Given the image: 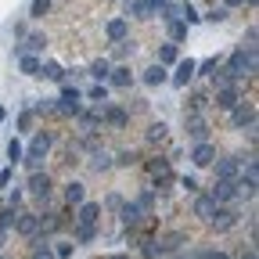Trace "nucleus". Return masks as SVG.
<instances>
[{"instance_id":"43","label":"nucleus","mask_w":259,"mask_h":259,"mask_svg":"<svg viewBox=\"0 0 259 259\" xmlns=\"http://www.w3.org/2000/svg\"><path fill=\"white\" fill-rule=\"evenodd\" d=\"M32 122H36V115H32V112H22V115H18V130H22V134H29Z\"/></svg>"},{"instance_id":"27","label":"nucleus","mask_w":259,"mask_h":259,"mask_svg":"<svg viewBox=\"0 0 259 259\" xmlns=\"http://www.w3.org/2000/svg\"><path fill=\"white\" fill-rule=\"evenodd\" d=\"M173 61H177V44H162L158 47V65L166 69V65H173Z\"/></svg>"},{"instance_id":"41","label":"nucleus","mask_w":259,"mask_h":259,"mask_svg":"<svg viewBox=\"0 0 259 259\" xmlns=\"http://www.w3.org/2000/svg\"><path fill=\"white\" fill-rule=\"evenodd\" d=\"M141 255H144V259H155V255H158V248H155L151 238H141Z\"/></svg>"},{"instance_id":"35","label":"nucleus","mask_w":259,"mask_h":259,"mask_svg":"<svg viewBox=\"0 0 259 259\" xmlns=\"http://www.w3.org/2000/svg\"><path fill=\"white\" fill-rule=\"evenodd\" d=\"M130 15H134V18H151V11H148L144 0H130Z\"/></svg>"},{"instance_id":"48","label":"nucleus","mask_w":259,"mask_h":259,"mask_svg":"<svg viewBox=\"0 0 259 259\" xmlns=\"http://www.w3.org/2000/svg\"><path fill=\"white\" fill-rule=\"evenodd\" d=\"M101 209H112V212H119V209H122V194H108V202H105Z\"/></svg>"},{"instance_id":"10","label":"nucleus","mask_w":259,"mask_h":259,"mask_svg":"<svg viewBox=\"0 0 259 259\" xmlns=\"http://www.w3.org/2000/svg\"><path fill=\"white\" fill-rule=\"evenodd\" d=\"M15 231H18L22 238H36V234H40V216H36V212H18Z\"/></svg>"},{"instance_id":"38","label":"nucleus","mask_w":259,"mask_h":259,"mask_svg":"<svg viewBox=\"0 0 259 259\" xmlns=\"http://www.w3.org/2000/svg\"><path fill=\"white\" fill-rule=\"evenodd\" d=\"M47 11H51V0H32V8H29L32 18H44Z\"/></svg>"},{"instance_id":"13","label":"nucleus","mask_w":259,"mask_h":259,"mask_svg":"<svg viewBox=\"0 0 259 259\" xmlns=\"http://www.w3.org/2000/svg\"><path fill=\"white\" fill-rule=\"evenodd\" d=\"M231 122H234L238 130L252 126V122H255V105H252V101H241L238 108H231Z\"/></svg>"},{"instance_id":"12","label":"nucleus","mask_w":259,"mask_h":259,"mask_svg":"<svg viewBox=\"0 0 259 259\" xmlns=\"http://www.w3.org/2000/svg\"><path fill=\"white\" fill-rule=\"evenodd\" d=\"M79 90L76 87H61V105H58V112L61 115H79Z\"/></svg>"},{"instance_id":"36","label":"nucleus","mask_w":259,"mask_h":259,"mask_svg":"<svg viewBox=\"0 0 259 259\" xmlns=\"http://www.w3.org/2000/svg\"><path fill=\"white\" fill-rule=\"evenodd\" d=\"M148 141H166V122H151L148 126Z\"/></svg>"},{"instance_id":"51","label":"nucleus","mask_w":259,"mask_h":259,"mask_svg":"<svg viewBox=\"0 0 259 259\" xmlns=\"http://www.w3.org/2000/svg\"><path fill=\"white\" fill-rule=\"evenodd\" d=\"M11 184V169H0V187H8Z\"/></svg>"},{"instance_id":"49","label":"nucleus","mask_w":259,"mask_h":259,"mask_svg":"<svg viewBox=\"0 0 259 259\" xmlns=\"http://www.w3.org/2000/svg\"><path fill=\"white\" fill-rule=\"evenodd\" d=\"M198 259H231L223 248H209V252H198Z\"/></svg>"},{"instance_id":"55","label":"nucleus","mask_w":259,"mask_h":259,"mask_svg":"<svg viewBox=\"0 0 259 259\" xmlns=\"http://www.w3.org/2000/svg\"><path fill=\"white\" fill-rule=\"evenodd\" d=\"M4 115H8V112H4V108H0V122H4Z\"/></svg>"},{"instance_id":"30","label":"nucleus","mask_w":259,"mask_h":259,"mask_svg":"<svg viewBox=\"0 0 259 259\" xmlns=\"http://www.w3.org/2000/svg\"><path fill=\"white\" fill-rule=\"evenodd\" d=\"M90 166H94L97 173L108 169V166H112V155H108V151H94V155H90Z\"/></svg>"},{"instance_id":"18","label":"nucleus","mask_w":259,"mask_h":259,"mask_svg":"<svg viewBox=\"0 0 259 259\" xmlns=\"http://www.w3.org/2000/svg\"><path fill=\"white\" fill-rule=\"evenodd\" d=\"M65 202H69V205H83L87 202V187L79 180H69V184H65Z\"/></svg>"},{"instance_id":"6","label":"nucleus","mask_w":259,"mask_h":259,"mask_svg":"<svg viewBox=\"0 0 259 259\" xmlns=\"http://www.w3.org/2000/svg\"><path fill=\"white\" fill-rule=\"evenodd\" d=\"M209 198H212L216 205H231V202L238 198V184H234V180H216L212 191H209Z\"/></svg>"},{"instance_id":"46","label":"nucleus","mask_w":259,"mask_h":259,"mask_svg":"<svg viewBox=\"0 0 259 259\" xmlns=\"http://www.w3.org/2000/svg\"><path fill=\"white\" fill-rule=\"evenodd\" d=\"M205 18H209V22H227V18H231V11H227V8H212Z\"/></svg>"},{"instance_id":"20","label":"nucleus","mask_w":259,"mask_h":259,"mask_svg":"<svg viewBox=\"0 0 259 259\" xmlns=\"http://www.w3.org/2000/svg\"><path fill=\"white\" fill-rule=\"evenodd\" d=\"M51 144H54V137H51V134H36V137H32V144H29V151H25V155H36V158H44V155L51 151Z\"/></svg>"},{"instance_id":"26","label":"nucleus","mask_w":259,"mask_h":259,"mask_svg":"<svg viewBox=\"0 0 259 259\" xmlns=\"http://www.w3.org/2000/svg\"><path fill=\"white\" fill-rule=\"evenodd\" d=\"M44 47H47V36H44V32H32V36L22 44V51H25V54H32V51H44Z\"/></svg>"},{"instance_id":"7","label":"nucleus","mask_w":259,"mask_h":259,"mask_svg":"<svg viewBox=\"0 0 259 259\" xmlns=\"http://www.w3.org/2000/svg\"><path fill=\"white\" fill-rule=\"evenodd\" d=\"M148 173L155 177V191L166 187V184H173V166H169V158H151V162H148Z\"/></svg>"},{"instance_id":"37","label":"nucleus","mask_w":259,"mask_h":259,"mask_svg":"<svg viewBox=\"0 0 259 259\" xmlns=\"http://www.w3.org/2000/svg\"><path fill=\"white\" fill-rule=\"evenodd\" d=\"M137 158H141L137 151H119L115 155V166H137Z\"/></svg>"},{"instance_id":"23","label":"nucleus","mask_w":259,"mask_h":259,"mask_svg":"<svg viewBox=\"0 0 259 259\" xmlns=\"http://www.w3.org/2000/svg\"><path fill=\"white\" fill-rule=\"evenodd\" d=\"M40 76H44V79H54V83H61V79H65V69H61L58 61H40Z\"/></svg>"},{"instance_id":"1","label":"nucleus","mask_w":259,"mask_h":259,"mask_svg":"<svg viewBox=\"0 0 259 259\" xmlns=\"http://www.w3.org/2000/svg\"><path fill=\"white\" fill-rule=\"evenodd\" d=\"M223 72H227V79H231V83H238V79H245V76H255V72H259V61H255V54H248V51H234Z\"/></svg>"},{"instance_id":"50","label":"nucleus","mask_w":259,"mask_h":259,"mask_svg":"<svg viewBox=\"0 0 259 259\" xmlns=\"http://www.w3.org/2000/svg\"><path fill=\"white\" fill-rule=\"evenodd\" d=\"M144 4H148V11H151V15H158L162 8H166V4H169V0H144Z\"/></svg>"},{"instance_id":"5","label":"nucleus","mask_w":259,"mask_h":259,"mask_svg":"<svg viewBox=\"0 0 259 259\" xmlns=\"http://www.w3.org/2000/svg\"><path fill=\"white\" fill-rule=\"evenodd\" d=\"M184 130H187V137H191L194 144H205V141H209V122H205V115H184Z\"/></svg>"},{"instance_id":"56","label":"nucleus","mask_w":259,"mask_h":259,"mask_svg":"<svg viewBox=\"0 0 259 259\" xmlns=\"http://www.w3.org/2000/svg\"><path fill=\"white\" fill-rule=\"evenodd\" d=\"M0 259H4V255H0Z\"/></svg>"},{"instance_id":"9","label":"nucleus","mask_w":259,"mask_h":259,"mask_svg":"<svg viewBox=\"0 0 259 259\" xmlns=\"http://www.w3.org/2000/svg\"><path fill=\"white\" fill-rule=\"evenodd\" d=\"M51 187H54V180H51L47 173H32V177H29V194H32V198L47 202V198H51Z\"/></svg>"},{"instance_id":"22","label":"nucleus","mask_w":259,"mask_h":259,"mask_svg":"<svg viewBox=\"0 0 259 259\" xmlns=\"http://www.w3.org/2000/svg\"><path fill=\"white\" fill-rule=\"evenodd\" d=\"M212 212H216V202L209 198V194H198V198H194V216L209 223V216H212Z\"/></svg>"},{"instance_id":"45","label":"nucleus","mask_w":259,"mask_h":259,"mask_svg":"<svg viewBox=\"0 0 259 259\" xmlns=\"http://www.w3.org/2000/svg\"><path fill=\"white\" fill-rule=\"evenodd\" d=\"M32 259H54V252H51L44 241H36V248H32Z\"/></svg>"},{"instance_id":"19","label":"nucleus","mask_w":259,"mask_h":259,"mask_svg":"<svg viewBox=\"0 0 259 259\" xmlns=\"http://www.w3.org/2000/svg\"><path fill=\"white\" fill-rule=\"evenodd\" d=\"M108 83H112V87H119V90H126L130 83H134V72H130L126 65H115V69L108 72Z\"/></svg>"},{"instance_id":"16","label":"nucleus","mask_w":259,"mask_h":259,"mask_svg":"<svg viewBox=\"0 0 259 259\" xmlns=\"http://www.w3.org/2000/svg\"><path fill=\"white\" fill-rule=\"evenodd\" d=\"M191 162H194V166H212V162H216V148H212L209 141H205V144H194Z\"/></svg>"},{"instance_id":"3","label":"nucleus","mask_w":259,"mask_h":259,"mask_svg":"<svg viewBox=\"0 0 259 259\" xmlns=\"http://www.w3.org/2000/svg\"><path fill=\"white\" fill-rule=\"evenodd\" d=\"M216 180H238V173H241V155H216Z\"/></svg>"},{"instance_id":"42","label":"nucleus","mask_w":259,"mask_h":259,"mask_svg":"<svg viewBox=\"0 0 259 259\" xmlns=\"http://www.w3.org/2000/svg\"><path fill=\"white\" fill-rule=\"evenodd\" d=\"M44 112H58V105H54V101H47V97L32 105V115H44Z\"/></svg>"},{"instance_id":"24","label":"nucleus","mask_w":259,"mask_h":259,"mask_svg":"<svg viewBox=\"0 0 259 259\" xmlns=\"http://www.w3.org/2000/svg\"><path fill=\"white\" fill-rule=\"evenodd\" d=\"M18 69H22L25 76H40V58H36V54H22V58H18Z\"/></svg>"},{"instance_id":"15","label":"nucleus","mask_w":259,"mask_h":259,"mask_svg":"<svg viewBox=\"0 0 259 259\" xmlns=\"http://www.w3.org/2000/svg\"><path fill=\"white\" fill-rule=\"evenodd\" d=\"M119 216H122V223L130 227V231H137V227L144 223V212L137 209V202H122V209H119Z\"/></svg>"},{"instance_id":"33","label":"nucleus","mask_w":259,"mask_h":259,"mask_svg":"<svg viewBox=\"0 0 259 259\" xmlns=\"http://www.w3.org/2000/svg\"><path fill=\"white\" fill-rule=\"evenodd\" d=\"M87 97H90V101H97V105L105 108V105H108V87H90V90H87Z\"/></svg>"},{"instance_id":"31","label":"nucleus","mask_w":259,"mask_h":259,"mask_svg":"<svg viewBox=\"0 0 259 259\" xmlns=\"http://www.w3.org/2000/svg\"><path fill=\"white\" fill-rule=\"evenodd\" d=\"M58 227H61V220H58L54 212H44V216H40V231H44V234H54Z\"/></svg>"},{"instance_id":"21","label":"nucleus","mask_w":259,"mask_h":259,"mask_svg":"<svg viewBox=\"0 0 259 259\" xmlns=\"http://www.w3.org/2000/svg\"><path fill=\"white\" fill-rule=\"evenodd\" d=\"M184 245H187V234L173 231V234H166V238L158 241V255H162V252H177V248H184Z\"/></svg>"},{"instance_id":"40","label":"nucleus","mask_w":259,"mask_h":259,"mask_svg":"<svg viewBox=\"0 0 259 259\" xmlns=\"http://www.w3.org/2000/svg\"><path fill=\"white\" fill-rule=\"evenodd\" d=\"M22 155H25V148H22L18 141H11V144H8V158H11V166H15V162H22Z\"/></svg>"},{"instance_id":"53","label":"nucleus","mask_w":259,"mask_h":259,"mask_svg":"<svg viewBox=\"0 0 259 259\" xmlns=\"http://www.w3.org/2000/svg\"><path fill=\"white\" fill-rule=\"evenodd\" d=\"M105 259H130L126 252H112V255H105Z\"/></svg>"},{"instance_id":"39","label":"nucleus","mask_w":259,"mask_h":259,"mask_svg":"<svg viewBox=\"0 0 259 259\" xmlns=\"http://www.w3.org/2000/svg\"><path fill=\"white\" fill-rule=\"evenodd\" d=\"M216 69H220V61H216V58H209V61H202V65H194V72H202V76H212Z\"/></svg>"},{"instance_id":"29","label":"nucleus","mask_w":259,"mask_h":259,"mask_svg":"<svg viewBox=\"0 0 259 259\" xmlns=\"http://www.w3.org/2000/svg\"><path fill=\"white\" fill-rule=\"evenodd\" d=\"M166 25H169V40H173V44H184V40H187V25H184L180 18H177V22H166Z\"/></svg>"},{"instance_id":"28","label":"nucleus","mask_w":259,"mask_h":259,"mask_svg":"<svg viewBox=\"0 0 259 259\" xmlns=\"http://www.w3.org/2000/svg\"><path fill=\"white\" fill-rule=\"evenodd\" d=\"M108 72H112V65H108V58H97V61L90 65V76H94V79H108Z\"/></svg>"},{"instance_id":"11","label":"nucleus","mask_w":259,"mask_h":259,"mask_svg":"<svg viewBox=\"0 0 259 259\" xmlns=\"http://www.w3.org/2000/svg\"><path fill=\"white\" fill-rule=\"evenodd\" d=\"M101 122H108L112 130H122V126H130V112L119 108V105H105L101 108Z\"/></svg>"},{"instance_id":"47","label":"nucleus","mask_w":259,"mask_h":259,"mask_svg":"<svg viewBox=\"0 0 259 259\" xmlns=\"http://www.w3.org/2000/svg\"><path fill=\"white\" fill-rule=\"evenodd\" d=\"M180 187H184L187 194H198V180H194V177H180Z\"/></svg>"},{"instance_id":"17","label":"nucleus","mask_w":259,"mask_h":259,"mask_svg":"<svg viewBox=\"0 0 259 259\" xmlns=\"http://www.w3.org/2000/svg\"><path fill=\"white\" fill-rule=\"evenodd\" d=\"M194 65H198V61H191V58L177 61V76H173V83H177V87H187V83L194 79Z\"/></svg>"},{"instance_id":"14","label":"nucleus","mask_w":259,"mask_h":259,"mask_svg":"<svg viewBox=\"0 0 259 259\" xmlns=\"http://www.w3.org/2000/svg\"><path fill=\"white\" fill-rule=\"evenodd\" d=\"M105 36H108L112 44H122V40H130V22H126V18H112V22L105 25Z\"/></svg>"},{"instance_id":"52","label":"nucleus","mask_w":259,"mask_h":259,"mask_svg":"<svg viewBox=\"0 0 259 259\" xmlns=\"http://www.w3.org/2000/svg\"><path fill=\"white\" fill-rule=\"evenodd\" d=\"M241 4H245V0H223V8H227V11H231V8H241Z\"/></svg>"},{"instance_id":"34","label":"nucleus","mask_w":259,"mask_h":259,"mask_svg":"<svg viewBox=\"0 0 259 259\" xmlns=\"http://www.w3.org/2000/svg\"><path fill=\"white\" fill-rule=\"evenodd\" d=\"M94 238H97V227H76V241L79 245H90Z\"/></svg>"},{"instance_id":"8","label":"nucleus","mask_w":259,"mask_h":259,"mask_svg":"<svg viewBox=\"0 0 259 259\" xmlns=\"http://www.w3.org/2000/svg\"><path fill=\"white\" fill-rule=\"evenodd\" d=\"M97 220H101V202L76 205V227H97Z\"/></svg>"},{"instance_id":"32","label":"nucleus","mask_w":259,"mask_h":259,"mask_svg":"<svg viewBox=\"0 0 259 259\" xmlns=\"http://www.w3.org/2000/svg\"><path fill=\"white\" fill-rule=\"evenodd\" d=\"M79 126H83V134H94V126H101V115L87 112V115H79Z\"/></svg>"},{"instance_id":"25","label":"nucleus","mask_w":259,"mask_h":259,"mask_svg":"<svg viewBox=\"0 0 259 259\" xmlns=\"http://www.w3.org/2000/svg\"><path fill=\"white\" fill-rule=\"evenodd\" d=\"M144 83H148V87L166 83V69H162V65H151V69H144Z\"/></svg>"},{"instance_id":"44","label":"nucleus","mask_w":259,"mask_h":259,"mask_svg":"<svg viewBox=\"0 0 259 259\" xmlns=\"http://www.w3.org/2000/svg\"><path fill=\"white\" fill-rule=\"evenodd\" d=\"M72 248H76L72 241H61V245L54 248V259H69V255H72Z\"/></svg>"},{"instance_id":"54","label":"nucleus","mask_w":259,"mask_h":259,"mask_svg":"<svg viewBox=\"0 0 259 259\" xmlns=\"http://www.w3.org/2000/svg\"><path fill=\"white\" fill-rule=\"evenodd\" d=\"M245 4H248V8H255V4H259V0H245Z\"/></svg>"},{"instance_id":"4","label":"nucleus","mask_w":259,"mask_h":259,"mask_svg":"<svg viewBox=\"0 0 259 259\" xmlns=\"http://www.w3.org/2000/svg\"><path fill=\"white\" fill-rule=\"evenodd\" d=\"M241 101H245V97H241L238 83H231V87H220V90H216V97H212V105H216V108H223V112H231V108H238Z\"/></svg>"},{"instance_id":"2","label":"nucleus","mask_w":259,"mask_h":259,"mask_svg":"<svg viewBox=\"0 0 259 259\" xmlns=\"http://www.w3.org/2000/svg\"><path fill=\"white\" fill-rule=\"evenodd\" d=\"M238 220H241V212L234 205H216V212L209 216V227H212V231H231Z\"/></svg>"}]
</instances>
